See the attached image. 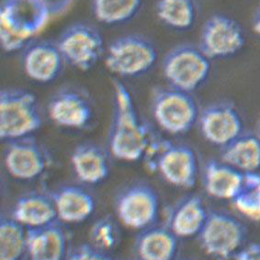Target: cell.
Listing matches in <instances>:
<instances>
[{
	"label": "cell",
	"instance_id": "6da1fadb",
	"mask_svg": "<svg viewBox=\"0 0 260 260\" xmlns=\"http://www.w3.org/2000/svg\"><path fill=\"white\" fill-rule=\"evenodd\" d=\"M114 113L109 145L119 160L135 162L144 158L154 136L140 118L132 93L123 83L113 81Z\"/></svg>",
	"mask_w": 260,
	"mask_h": 260
},
{
	"label": "cell",
	"instance_id": "7a4b0ae2",
	"mask_svg": "<svg viewBox=\"0 0 260 260\" xmlns=\"http://www.w3.org/2000/svg\"><path fill=\"white\" fill-rule=\"evenodd\" d=\"M53 17L45 0H4L0 9V43L7 53L24 50Z\"/></svg>",
	"mask_w": 260,
	"mask_h": 260
},
{
	"label": "cell",
	"instance_id": "3957f363",
	"mask_svg": "<svg viewBox=\"0 0 260 260\" xmlns=\"http://www.w3.org/2000/svg\"><path fill=\"white\" fill-rule=\"evenodd\" d=\"M144 158L148 167L157 171L175 187L191 188L197 181V155L187 145L153 138Z\"/></svg>",
	"mask_w": 260,
	"mask_h": 260
},
{
	"label": "cell",
	"instance_id": "277c9868",
	"mask_svg": "<svg viewBox=\"0 0 260 260\" xmlns=\"http://www.w3.org/2000/svg\"><path fill=\"white\" fill-rule=\"evenodd\" d=\"M43 116L36 96L18 88L0 93V137L8 142L20 139L38 131Z\"/></svg>",
	"mask_w": 260,
	"mask_h": 260
},
{
	"label": "cell",
	"instance_id": "5b68a950",
	"mask_svg": "<svg viewBox=\"0 0 260 260\" xmlns=\"http://www.w3.org/2000/svg\"><path fill=\"white\" fill-rule=\"evenodd\" d=\"M152 112L159 127L172 135L188 133L198 123L201 114L192 93L172 87L154 90Z\"/></svg>",
	"mask_w": 260,
	"mask_h": 260
},
{
	"label": "cell",
	"instance_id": "8992f818",
	"mask_svg": "<svg viewBox=\"0 0 260 260\" xmlns=\"http://www.w3.org/2000/svg\"><path fill=\"white\" fill-rule=\"evenodd\" d=\"M212 60L200 46L180 44L170 50L163 61V74L169 87L193 93L207 81Z\"/></svg>",
	"mask_w": 260,
	"mask_h": 260
},
{
	"label": "cell",
	"instance_id": "52a82bcc",
	"mask_svg": "<svg viewBox=\"0 0 260 260\" xmlns=\"http://www.w3.org/2000/svg\"><path fill=\"white\" fill-rule=\"evenodd\" d=\"M157 59V50L149 39L140 34H127L109 45L105 64L119 77H137L149 72Z\"/></svg>",
	"mask_w": 260,
	"mask_h": 260
},
{
	"label": "cell",
	"instance_id": "ba28073f",
	"mask_svg": "<svg viewBox=\"0 0 260 260\" xmlns=\"http://www.w3.org/2000/svg\"><path fill=\"white\" fill-rule=\"evenodd\" d=\"M206 254L218 260H228L236 255L246 240L244 224L228 212H209L203 229L198 235Z\"/></svg>",
	"mask_w": 260,
	"mask_h": 260
},
{
	"label": "cell",
	"instance_id": "9c48e42d",
	"mask_svg": "<svg viewBox=\"0 0 260 260\" xmlns=\"http://www.w3.org/2000/svg\"><path fill=\"white\" fill-rule=\"evenodd\" d=\"M56 43L66 63L80 71H88L94 68L104 53L102 32L85 22L68 27Z\"/></svg>",
	"mask_w": 260,
	"mask_h": 260
},
{
	"label": "cell",
	"instance_id": "30bf717a",
	"mask_svg": "<svg viewBox=\"0 0 260 260\" xmlns=\"http://www.w3.org/2000/svg\"><path fill=\"white\" fill-rule=\"evenodd\" d=\"M160 210V199L154 188L147 184L132 185L116 201V213L124 226L145 230L154 225Z\"/></svg>",
	"mask_w": 260,
	"mask_h": 260
},
{
	"label": "cell",
	"instance_id": "8fae6325",
	"mask_svg": "<svg viewBox=\"0 0 260 260\" xmlns=\"http://www.w3.org/2000/svg\"><path fill=\"white\" fill-rule=\"evenodd\" d=\"M245 44L246 36L241 25L227 15L215 14L203 25L199 46L213 60L236 55Z\"/></svg>",
	"mask_w": 260,
	"mask_h": 260
},
{
	"label": "cell",
	"instance_id": "7c38bea8",
	"mask_svg": "<svg viewBox=\"0 0 260 260\" xmlns=\"http://www.w3.org/2000/svg\"><path fill=\"white\" fill-rule=\"evenodd\" d=\"M198 123L204 139L222 147L244 133L241 114L229 102H217L204 108Z\"/></svg>",
	"mask_w": 260,
	"mask_h": 260
},
{
	"label": "cell",
	"instance_id": "4fadbf2b",
	"mask_svg": "<svg viewBox=\"0 0 260 260\" xmlns=\"http://www.w3.org/2000/svg\"><path fill=\"white\" fill-rule=\"evenodd\" d=\"M6 169L17 179L32 180L48 167V154L31 136L9 142L4 155Z\"/></svg>",
	"mask_w": 260,
	"mask_h": 260
},
{
	"label": "cell",
	"instance_id": "5bb4252c",
	"mask_svg": "<svg viewBox=\"0 0 260 260\" xmlns=\"http://www.w3.org/2000/svg\"><path fill=\"white\" fill-rule=\"evenodd\" d=\"M64 63L56 42L34 41L23 50L25 74L36 82H53L61 75Z\"/></svg>",
	"mask_w": 260,
	"mask_h": 260
},
{
	"label": "cell",
	"instance_id": "9a60e30c",
	"mask_svg": "<svg viewBox=\"0 0 260 260\" xmlns=\"http://www.w3.org/2000/svg\"><path fill=\"white\" fill-rule=\"evenodd\" d=\"M49 118L57 125L82 129L91 121V102L79 90L63 88L52 98L48 104Z\"/></svg>",
	"mask_w": 260,
	"mask_h": 260
},
{
	"label": "cell",
	"instance_id": "2e32d148",
	"mask_svg": "<svg viewBox=\"0 0 260 260\" xmlns=\"http://www.w3.org/2000/svg\"><path fill=\"white\" fill-rule=\"evenodd\" d=\"M67 246L68 234L58 220L44 226L29 228L27 231L29 260H63Z\"/></svg>",
	"mask_w": 260,
	"mask_h": 260
},
{
	"label": "cell",
	"instance_id": "e0dca14e",
	"mask_svg": "<svg viewBox=\"0 0 260 260\" xmlns=\"http://www.w3.org/2000/svg\"><path fill=\"white\" fill-rule=\"evenodd\" d=\"M57 219L67 223H79L91 216L96 208L95 199L87 189L68 185L53 195Z\"/></svg>",
	"mask_w": 260,
	"mask_h": 260
},
{
	"label": "cell",
	"instance_id": "ac0fdd59",
	"mask_svg": "<svg viewBox=\"0 0 260 260\" xmlns=\"http://www.w3.org/2000/svg\"><path fill=\"white\" fill-rule=\"evenodd\" d=\"M209 212L203 198L191 195L173 208L169 218V228L178 238L199 235L207 220Z\"/></svg>",
	"mask_w": 260,
	"mask_h": 260
},
{
	"label": "cell",
	"instance_id": "d6986e66",
	"mask_svg": "<svg viewBox=\"0 0 260 260\" xmlns=\"http://www.w3.org/2000/svg\"><path fill=\"white\" fill-rule=\"evenodd\" d=\"M71 164L77 178L84 183H101L110 175V163L102 147L85 143L77 146L71 155Z\"/></svg>",
	"mask_w": 260,
	"mask_h": 260
},
{
	"label": "cell",
	"instance_id": "ffe728a7",
	"mask_svg": "<svg viewBox=\"0 0 260 260\" xmlns=\"http://www.w3.org/2000/svg\"><path fill=\"white\" fill-rule=\"evenodd\" d=\"M11 217L23 226H44L57 221L53 196L44 193L25 194L15 203Z\"/></svg>",
	"mask_w": 260,
	"mask_h": 260
},
{
	"label": "cell",
	"instance_id": "44dd1931",
	"mask_svg": "<svg viewBox=\"0 0 260 260\" xmlns=\"http://www.w3.org/2000/svg\"><path fill=\"white\" fill-rule=\"evenodd\" d=\"M244 174L222 160H210L203 171L205 191L218 200L232 201L240 189Z\"/></svg>",
	"mask_w": 260,
	"mask_h": 260
},
{
	"label": "cell",
	"instance_id": "7402d4cb",
	"mask_svg": "<svg viewBox=\"0 0 260 260\" xmlns=\"http://www.w3.org/2000/svg\"><path fill=\"white\" fill-rule=\"evenodd\" d=\"M178 238L169 227L152 225L138 236L136 253L140 260H173L178 250Z\"/></svg>",
	"mask_w": 260,
	"mask_h": 260
},
{
	"label": "cell",
	"instance_id": "603a6c76",
	"mask_svg": "<svg viewBox=\"0 0 260 260\" xmlns=\"http://www.w3.org/2000/svg\"><path fill=\"white\" fill-rule=\"evenodd\" d=\"M221 158L242 173L257 172L260 169L258 136L243 133L230 144L222 147Z\"/></svg>",
	"mask_w": 260,
	"mask_h": 260
},
{
	"label": "cell",
	"instance_id": "cb8c5ba5",
	"mask_svg": "<svg viewBox=\"0 0 260 260\" xmlns=\"http://www.w3.org/2000/svg\"><path fill=\"white\" fill-rule=\"evenodd\" d=\"M155 12L159 20L170 29H191L197 19L195 0H157Z\"/></svg>",
	"mask_w": 260,
	"mask_h": 260
},
{
	"label": "cell",
	"instance_id": "d4e9b609",
	"mask_svg": "<svg viewBox=\"0 0 260 260\" xmlns=\"http://www.w3.org/2000/svg\"><path fill=\"white\" fill-rule=\"evenodd\" d=\"M144 0H91L92 12L105 25L126 23L138 14Z\"/></svg>",
	"mask_w": 260,
	"mask_h": 260
},
{
	"label": "cell",
	"instance_id": "484cf974",
	"mask_svg": "<svg viewBox=\"0 0 260 260\" xmlns=\"http://www.w3.org/2000/svg\"><path fill=\"white\" fill-rule=\"evenodd\" d=\"M27 250V232L12 217H1L0 260H19Z\"/></svg>",
	"mask_w": 260,
	"mask_h": 260
},
{
	"label": "cell",
	"instance_id": "4316f807",
	"mask_svg": "<svg viewBox=\"0 0 260 260\" xmlns=\"http://www.w3.org/2000/svg\"><path fill=\"white\" fill-rule=\"evenodd\" d=\"M234 207L252 222H260V173L244 174L241 187L232 200Z\"/></svg>",
	"mask_w": 260,
	"mask_h": 260
},
{
	"label": "cell",
	"instance_id": "83f0119b",
	"mask_svg": "<svg viewBox=\"0 0 260 260\" xmlns=\"http://www.w3.org/2000/svg\"><path fill=\"white\" fill-rule=\"evenodd\" d=\"M119 229L111 217H103L92 225L89 238L92 246L108 252L115 248L119 242Z\"/></svg>",
	"mask_w": 260,
	"mask_h": 260
},
{
	"label": "cell",
	"instance_id": "f1b7e54d",
	"mask_svg": "<svg viewBox=\"0 0 260 260\" xmlns=\"http://www.w3.org/2000/svg\"><path fill=\"white\" fill-rule=\"evenodd\" d=\"M67 260H112L107 252L100 250L91 244L77 246L68 255Z\"/></svg>",
	"mask_w": 260,
	"mask_h": 260
},
{
	"label": "cell",
	"instance_id": "f546056e",
	"mask_svg": "<svg viewBox=\"0 0 260 260\" xmlns=\"http://www.w3.org/2000/svg\"><path fill=\"white\" fill-rule=\"evenodd\" d=\"M235 257L236 260H260V244L253 243L242 247Z\"/></svg>",
	"mask_w": 260,
	"mask_h": 260
},
{
	"label": "cell",
	"instance_id": "4dcf8cb0",
	"mask_svg": "<svg viewBox=\"0 0 260 260\" xmlns=\"http://www.w3.org/2000/svg\"><path fill=\"white\" fill-rule=\"evenodd\" d=\"M45 1L47 2L53 17L67 12L74 2V0H45Z\"/></svg>",
	"mask_w": 260,
	"mask_h": 260
},
{
	"label": "cell",
	"instance_id": "1f68e13d",
	"mask_svg": "<svg viewBox=\"0 0 260 260\" xmlns=\"http://www.w3.org/2000/svg\"><path fill=\"white\" fill-rule=\"evenodd\" d=\"M253 29L255 30V34L260 36V7L259 9L256 11L254 18V22H253Z\"/></svg>",
	"mask_w": 260,
	"mask_h": 260
},
{
	"label": "cell",
	"instance_id": "d6a6232c",
	"mask_svg": "<svg viewBox=\"0 0 260 260\" xmlns=\"http://www.w3.org/2000/svg\"><path fill=\"white\" fill-rule=\"evenodd\" d=\"M257 136H258V138L260 139V121L259 124H258V129H257Z\"/></svg>",
	"mask_w": 260,
	"mask_h": 260
},
{
	"label": "cell",
	"instance_id": "836d02e7",
	"mask_svg": "<svg viewBox=\"0 0 260 260\" xmlns=\"http://www.w3.org/2000/svg\"><path fill=\"white\" fill-rule=\"evenodd\" d=\"M181 260H195V259H191V258H184V259Z\"/></svg>",
	"mask_w": 260,
	"mask_h": 260
}]
</instances>
